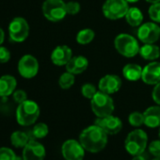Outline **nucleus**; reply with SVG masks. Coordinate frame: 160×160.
Returning <instances> with one entry per match:
<instances>
[{
	"label": "nucleus",
	"mask_w": 160,
	"mask_h": 160,
	"mask_svg": "<svg viewBox=\"0 0 160 160\" xmlns=\"http://www.w3.org/2000/svg\"><path fill=\"white\" fill-rule=\"evenodd\" d=\"M108 134L97 124L86 127L79 135V141L84 149L90 152H99L108 144Z\"/></svg>",
	"instance_id": "1"
},
{
	"label": "nucleus",
	"mask_w": 160,
	"mask_h": 160,
	"mask_svg": "<svg viewBox=\"0 0 160 160\" xmlns=\"http://www.w3.org/2000/svg\"><path fill=\"white\" fill-rule=\"evenodd\" d=\"M40 107L32 100H26L16 108V121L22 126L34 124L40 116Z\"/></svg>",
	"instance_id": "2"
},
{
	"label": "nucleus",
	"mask_w": 160,
	"mask_h": 160,
	"mask_svg": "<svg viewBox=\"0 0 160 160\" xmlns=\"http://www.w3.org/2000/svg\"><path fill=\"white\" fill-rule=\"evenodd\" d=\"M148 145V136L142 129L137 128L131 131L124 139V148L126 152L135 156L144 152Z\"/></svg>",
	"instance_id": "3"
},
{
	"label": "nucleus",
	"mask_w": 160,
	"mask_h": 160,
	"mask_svg": "<svg viewBox=\"0 0 160 160\" xmlns=\"http://www.w3.org/2000/svg\"><path fill=\"white\" fill-rule=\"evenodd\" d=\"M114 47L120 55L129 58L139 54L140 49L138 40L126 33H121L115 38Z\"/></svg>",
	"instance_id": "4"
},
{
	"label": "nucleus",
	"mask_w": 160,
	"mask_h": 160,
	"mask_svg": "<svg viewBox=\"0 0 160 160\" xmlns=\"http://www.w3.org/2000/svg\"><path fill=\"white\" fill-rule=\"evenodd\" d=\"M91 107L92 112L97 118L111 115L115 109L114 101L111 96L101 91H98L91 99Z\"/></svg>",
	"instance_id": "5"
},
{
	"label": "nucleus",
	"mask_w": 160,
	"mask_h": 160,
	"mask_svg": "<svg viewBox=\"0 0 160 160\" xmlns=\"http://www.w3.org/2000/svg\"><path fill=\"white\" fill-rule=\"evenodd\" d=\"M43 16L50 22H59L67 15L66 3L63 0H45L42 7Z\"/></svg>",
	"instance_id": "6"
},
{
	"label": "nucleus",
	"mask_w": 160,
	"mask_h": 160,
	"mask_svg": "<svg viewBox=\"0 0 160 160\" xmlns=\"http://www.w3.org/2000/svg\"><path fill=\"white\" fill-rule=\"evenodd\" d=\"M129 10V3L126 0H106L102 7L103 14L109 20H118L125 17Z\"/></svg>",
	"instance_id": "7"
},
{
	"label": "nucleus",
	"mask_w": 160,
	"mask_h": 160,
	"mask_svg": "<svg viewBox=\"0 0 160 160\" xmlns=\"http://www.w3.org/2000/svg\"><path fill=\"white\" fill-rule=\"evenodd\" d=\"M10 39L14 42H25L29 35V25L23 17L13 18L8 28Z\"/></svg>",
	"instance_id": "8"
},
{
	"label": "nucleus",
	"mask_w": 160,
	"mask_h": 160,
	"mask_svg": "<svg viewBox=\"0 0 160 160\" xmlns=\"http://www.w3.org/2000/svg\"><path fill=\"white\" fill-rule=\"evenodd\" d=\"M85 151L80 141L73 138L65 140L61 146V153L65 160H83Z\"/></svg>",
	"instance_id": "9"
},
{
	"label": "nucleus",
	"mask_w": 160,
	"mask_h": 160,
	"mask_svg": "<svg viewBox=\"0 0 160 160\" xmlns=\"http://www.w3.org/2000/svg\"><path fill=\"white\" fill-rule=\"evenodd\" d=\"M39 61L32 55H25L18 61V72L26 79H31L35 77L39 72Z\"/></svg>",
	"instance_id": "10"
},
{
	"label": "nucleus",
	"mask_w": 160,
	"mask_h": 160,
	"mask_svg": "<svg viewBox=\"0 0 160 160\" xmlns=\"http://www.w3.org/2000/svg\"><path fill=\"white\" fill-rule=\"evenodd\" d=\"M138 39L144 43H154L160 38V27L154 22L141 24L137 32Z\"/></svg>",
	"instance_id": "11"
},
{
	"label": "nucleus",
	"mask_w": 160,
	"mask_h": 160,
	"mask_svg": "<svg viewBox=\"0 0 160 160\" xmlns=\"http://www.w3.org/2000/svg\"><path fill=\"white\" fill-rule=\"evenodd\" d=\"M46 151L44 146L34 139H30L23 148V160H44Z\"/></svg>",
	"instance_id": "12"
},
{
	"label": "nucleus",
	"mask_w": 160,
	"mask_h": 160,
	"mask_svg": "<svg viewBox=\"0 0 160 160\" xmlns=\"http://www.w3.org/2000/svg\"><path fill=\"white\" fill-rule=\"evenodd\" d=\"M122 78L117 74H106L103 76L98 84L99 91L109 95L116 93L122 88Z\"/></svg>",
	"instance_id": "13"
},
{
	"label": "nucleus",
	"mask_w": 160,
	"mask_h": 160,
	"mask_svg": "<svg viewBox=\"0 0 160 160\" xmlns=\"http://www.w3.org/2000/svg\"><path fill=\"white\" fill-rule=\"evenodd\" d=\"M95 124L99 125L108 135H116L122 129V122L120 118L111 115L97 118L95 120Z\"/></svg>",
	"instance_id": "14"
},
{
	"label": "nucleus",
	"mask_w": 160,
	"mask_h": 160,
	"mask_svg": "<svg viewBox=\"0 0 160 160\" xmlns=\"http://www.w3.org/2000/svg\"><path fill=\"white\" fill-rule=\"evenodd\" d=\"M141 80L147 85L154 86L160 82V62L151 61L142 70Z\"/></svg>",
	"instance_id": "15"
},
{
	"label": "nucleus",
	"mask_w": 160,
	"mask_h": 160,
	"mask_svg": "<svg viewBox=\"0 0 160 160\" xmlns=\"http://www.w3.org/2000/svg\"><path fill=\"white\" fill-rule=\"evenodd\" d=\"M51 61L57 66H65L72 58V51L67 45H58L51 53Z\"/></svg>",
	"instance_id": "16"
},
{
	"label": "nucleus",
	"mask_w": 160,
	"mask_h": 160,
	"mask_svg": "<svg viewBox=\"0 0 160 160\" xmlns=\"http://www.w3.org/2000/svg\"><path fill=\"white\" fill-rule=\"evenodd\" d=\"M89 66V60L84 56L72 57L69 62L65 65L66 71L72 74H80L84 72Z\"/></svg>",
	"instance_id": "17"
},
{
	"label": "nucleus",
	"mask_w": 160,
	"mask_h": 160,
	"mask_svg": "<svg viewBox=\"0 0 160 160\" xmlns=\"http://www.w3.org/2000/svg\"><path fill=\"white\" fill-rule=\"evenodd\" d=\"M17 81L14 76L5 74L0 77V97H9L16 91Z\"/></svg>",
	"instance_id": "18"
},
{
	"label": "nucleus",
	"mask_w": 160,
	"mask_h": 160,
	"mask_svg": "<svg viewBox=\"0 0 160 160\" xmlns=\"http://www.w3.org/2000/svg\"><path fill=\"white\" fill-rule=\"evenodd\" d=\"M144 124L150 128L160 127V106L149 107L144 112Z\"/></svg>",
	"instance_id": "19"
},
{
	"label": "nucleus",
	"mask_w": 160,
	"mask_h": 160,
	"mask_svg": "<svg viewBox=\"0 0 160 160\" xmlns=\"http://www.w3.org/2000/svg\"><path fill=\"white\" fill-rule=\"evenodd\" d=\"M143 68L136 63H128L122 68V75L128 81H138L141 79Z\"/></svg>",
	"instance_id": "20"
},
{
	"label": "nucleus",
	"mask_w": 160,
	"mask_h": 160,
	"mask_svg": "<svg viewBox=\"0 0 160 160\" xmlns=\"http://www.w3.org/2000/svg\"><path fill=\"white\" fill-rule=\"evenodd\" d=\"M139 55L146 60H155L160 57V48L154 43H144L140 46Z\"/></svg>",
	"instance_id": "21"
},
{
	"label": "nucleus",
	"mask_w": 160,
	"mask_h": 160,
	"mask_svg": "<svg viewBox=\"0 0 160 160\" xmlns=\"http://www.w3.org/2000/svg\"><path fill=\"white\" fill-rule=\"evenodd\" d=\"M125 20L128 23V25L131 27H134V28L139 27L143 22L142 12L137 7L129 8V10L127 11L125 14Z\"/></svg>",
	"instance_id": "22"
},
{
	"label": "nucleus",
	"mask_w": 160,
	"mask_h": 160,
	"mask_svg": "<svg viewBox=\"0 0 160 160\" xmlns=\"http://www.w3.org/2000/svg\"><path fill=\"white\" fill-rule=\"evenodd\" d=\"M29 140L28 135L23 131H15L11 135V143L15 148H24Z\"/></svg>",
	"instance_id": "23"
},
{
	"label": "nucleus",
	"mask_w": 160,
	"mask_h": 160,
	"mask_svg": "<svg viewBox=\"0 0 160 160\" xmlns=\"http://www.w3.org/2000/svg\"><path fill=\"white\" fill-rule=\"evenodd\" d=\"M95 38V33L92 29L91 28H84L79 30L78 33L76 34L75 40L77 43L81 45H86L91 43Z\"/></svg>",
	"instance_id": "24"
},
{
	"label": "nucleus",
	"mask_w": 160,
	"mask_h": 160,
	"mask_svg": "<svg viewBox=\"0 0 160 160\" xmlns=\"http://www.w3.org/2000/svg\"><path fill=\"white\" fill-rule=\"evenodd\" d=\"M74 82H75L74 74H72L67 71L65 72H63L58 78V86L62 90H68V89L72 88L73 86Z\"/></svg>",
	"instance_id": "25"
},
{
	"label": "nucleus",
	"mask_w": 160,
	"mask_h": 160,
	"mask_svg": "<svg viewBox=\"0 0 160 160\" xmlns=\"http://www.w3.org/2000/svg\"><path fill=\"white\" fill-rule=\"evenodd\" d=\"M48 132H49V128L47 124L44 122L36 123L34 127L32 128V136L38 139L45 138L48 135Z\"/></svg>",
	"instance_id": "26"
},
{
	"label": "nucleus",
	"mask_w": 160,
	"mask_h": 160,
	"mask_svg": "<svg viewBox=\"0 0 160 160\" xmlns=\"http://www.w3.org/2000/svg\"><path fill=\"white\" fill-rule=\"evenodd\" d=\"M128 122L133 127H140L142 124H144V116L143 113L138 111H134L129 114L128 116Z\"/></svg>",
	"instance_id": "27"
},
{
	"label": "nucleus",
	"mask_w": 160,
	"mask_h": 160,
	"mask_svg": "<svg viewBox=\"0 0 160 160\" xmlns=\"http://www.w3.org/2000/svg\"><path fill=\"white\" fill-rule=\"evenodd\" d=\"M0 160H23V158H19L12 149L1 147L0 148Z\"/></svg>",
	"instance_id": "28"
},
{
	"label": "nucleus",
	"mask_w": 160,
	"mask_h": 160,
	"mask_svg": "<svg viewBox=\"0 0 160 160\" xmlns=\"http://www.w3.org/2000/svg\"><path fill=\"white\" fill-rule=\"evenodd\" d=\"M148 14L152 22L159 24L160 23V2L151 4L148 10Z\"/></svg>",
	"instance_id": "29"
},
{
	"label": "nucleus",
	"mask_w": 160,
	"mask_h": 160,
	"mask_svg": "<svg viewBox=\"0 0 160 160\" xmlns=\"http://www.w3.org/2000/svg\"><path fill=\"white\" fill-rule=\"evenodd\" d=\"M97 92L98 91H97L96 87L92 83H86L81 87V94L85 98L90 99V100L96 94Z\"/></svg>",
	"instance_id": "30"
},
{
	"label": "nucleus",
	"mask_w": 160,
	"mask_h": 160,
	"mask_svg": "<svg viewBox=\"0 0 160 160\" xmlns=\"http://www.w3.org/2000/svg\"><path fill=\"white\" fill-rule=\"evenodd\" d=\"M80 4L76 1H70V2H67L66 3V12H67V14H70V15H75L77 14L79 12H80Z\"/></svg>",
	"instance_id": "31"
},
{
	"label": "nucleus",
	"mask_w": 160,
	"mask_h": 160,
	"mask_svg": "<svg viewBox=\"0 0 160 160\" xmlns=\"http://www.w3.org/2000/svg\"><path fill=\"white\" fill-rule=\"evenodd\" d=\"M148 149H149L150 153H152V155L159 156L160 155V138L152 141L148 145Z\"/></svg>",
	"instance_id": "32"
},
{
	"label": "nucleus",
	"mask_w": 160,
	"mask_h": 160,
	"mask_svg": "<svg viewBox=\"0 0 160 160\" xmlns=\"http://www.w3.org/2000/svg\"><path fill=\"white\" fill-rule=\"evenodd\" d=\"M12 97L13 100L19 105L23 102H25L26 100H28V94L24 90H16L13 93H12Z\"/></svg>",
	"instance_id": "33"
},
{
	"label": "nucleus",
	"mask_w": 160,
	"mask_h": 160,
	"mask_svg": "<svg viewBox=\"0 0 160 160\" xmlns=\"http://www.w3.org/2000/svg\"><path fill=\"white\" fill-rule=\"evenodd\" d=\"M11 59V52L5 46L0 45V63H7Z\"/></svg>",
	"instance_id": "34"
},
{
	"label": "nucleus",
	"mask_w": 160,
	"mask_h": 160,
	"mask_svg": "<svg viewBox=\"0 0 160 160\" xmlns=\"http://www.w3.org/2000/svg\"><path fill=\"white\" fill-rule=\"evenodd\" d=\"M152 100L157 105L160 106V82L154 85V88L152 92Z\"/></svg>",
	"instance_id": "35"
},
{
	"label": "nucleus",
	"mask_w": 160,
	"mask_h": 160,
	"mask_svg": "<svg viewBox=\"0 0 160 160\" xmlns=\"http://www.w3.org/2000/svg\"><path fill=\"white\" fill-rule=\"evenodd\" d=\"M5 41V33H4V30L0 28V45H1Z\"/></svg>",
	"instance_id": "36"
},
{
	"label": "nucleus",
	"mask_w": 160,
	"mask_h": 160,
	"mask_svg": "<svg viewBox=\"0 0 160 160\" xmlns=\"http://www.w3.org/2000/svg\"><path fill=\"white\" fill-rule=\"evenodd\" d=\"M132 160H147V159H146L143 155L139 154V155H135V156H133Z\"/></svg>",
	"instance_id": "37"
},
{
	"label": "nucleus",
	"mask_w": 160,
	"mask_h": 160,
	"mask_svg": "<svg viewBox=\"0 0 160 160\" xmlns=\"http://www.w3.org/2000/svg\"><path fill=\"white\" fill-rule=\"evenodd\" d=\"M146 2L150 3V4H154V3H158L160 2V0H145Z\"/></svg>",
	"instance_id": "38"
},
{
	"label": "nucleus",
	"mask_w": 160,
	"mask_h": 160,
	"mask_svg": "<svg viewBox=\"0 0 160 160\" xmlns=\"http://www.w3.org/2000/svg\"><path fill=\"white\" fill-rule=\"evenodd\" d=\"M128 3H136V2H138L139 0H126Z\"/></svg>",
	"instance_id": "39"
},
{
	"label": "nucleus",
	"mask_w": 160,
	"mask_h": 160,
	"mask_svg": "<svg viewBox=\"0 0 160 160\" xmlns=\"http://www.w3.org/2000/svg\"><path fill=\"white\" fill-rule=\"evenodd\" d=\"M152 160H160V155L159 156H153V158Z\"/></svg>",
	"instance_id": "40"
},
{
	"label": "nucleus",
	"mask_w": 160,
	"mask_h": 160,
	"mask_svg": "<svg viewBox=\"0 0 160 160\" xmlns=\"http://www.w3.org/2000/svg\"><path fill=\"white\" fill-rule=\"evenodd\" d=\"M158 136H159V138H160V127H159V133H158Z\"/></svg>",
	"instance_id": "41"
}]
</instances>
